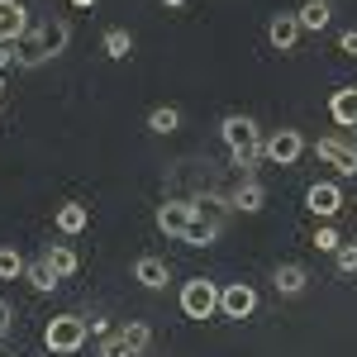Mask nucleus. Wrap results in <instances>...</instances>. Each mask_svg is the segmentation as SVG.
<instances>
[{
	"mask_svg": "<svg viewBox=\"0 0 357 357\" xmlns=\"http://www.w3.org/2000/svg\"><path fill=\"white\" fill-rule=\"evenodd\" d=\"M72 5H77V10H86V5H96V0H72Z\"/></svg>",
	"mask_w": 357,
	"mask_h": 357,
	"instance_id": "32",
	"label": "nucleus"
},
{
	"mask_svg": "<svg viewBox=\"0 0 357 357\" xmlns=\"http://www.w3.org/2000/svg\"><path fill=\"white\" fill-rule=\"evenodd\" d=\"M301 153H305L301 129H276V134L262 138V158H267V162H276V167H291Z\"/></svg>",
	"mask_w": 357,
	"mask_h": 357,
	"instance_id": "5",
	"label": "nucleus"
},
{
	"mask_svg": "<svg viewBox=\"0 0 357 357\" xmlns=\"http://www.w3.org/2000/svg\"><path fill=\"white\" fill-rule=\"evenodd\" d=\"M86 333H91V324H86L82 314H57V319H48V329H43V343H48V353L72 357V353H82Z\"/></svg>",
	"mask_w": 357,
	"mask_h": 357,
	"instance_id": "3",
	"label": "nucleus"
},
{
	"mask_svg": "<svg viewBox=\"0 0 357 357\" xmlns=\"http://www.w3.org/2000/svg\"><path fill=\"white\" fill-rule=\"evenodd\" d=\"M24 272H29V262L20 257V248L0 243V281H15V276H24Z\"/></svg>",
	"mask_w": 357,
	"mask_h": 357,
	"instance_id": "22",
	"label": "nucleus"
},
{
	"mask_svg": "<svg viewBox=\"0 0 357 357\" xmlns=\"http://www.w3.org/2000/svg\"><path fill=\"white\" fill-rule=\"evenodd\" d=\"M162 5H172V10H176V5H186V0H162Z\"/></svg>",
	"mask_w": 357,
	"mask_h": 357,
	"instance_id": "33",
	"label": "nucleus"
},
{
	"mask_svg": "<svg viewBox=\"0 0 357 357\" xmlns=\"http://www.w3.org/2000/svg\"><path fill=\"white\" fill-rule=\"evenodd\" d=\"M220 134H224V148L234 153L238 167H252L257 158H262V129H257L248 114H229V119L220 124Z\"/></svg>",
	"mask_w": 357,
	"mask_h": 357,
	"instance_id": "2",
	"label": "nucleus"
},
{
	"mask_svg": "<svg viewBox=\"0 0 357 357\" xmlns=\"http://www.w3.org/2000/svg\"><path fill=\"white\" fill-rule=\"evenodd\" d=\"M134 281H143L148 291H162L167 286V262L162 257H138L134 262Z\"/></svg>",
	"mask_w": 357,
	"mask_h": 357,
	"instance_id": "18",
	"label": "nucleus"
},
{
	"mask_svg": "<svg viewBox=\"0 0 357 357\" xmlns=\"http://www.w3.org/2000/svg\"><path fill=\"white\" fill-rule=\"evenodd\" d=\"M100 357H134V348H129L124 333H105L100 338Z\"/></svg>",
	"mask_w": 357,
	"mask_h": 357,
	"instance_id": "26",
	"label": "nucleus"
},
{
	"mask_svg": "<svg viewBox=\"0 0 357 357\" xmlns=\"http://www.w3.org/2000/svg\"><path fill=\"white\" fill-rule=\"evenodd\" d=\"M0 96H5V72H0Z\"/></svg>",
	"mask_w": 357,
	"mask_h": 357,
	"instance_id": "34",
	"label": "nucleus"
},
{
	"mask_svg": "<svg viewBox=\"0 0 357 357\" xmlns=\"http://www.w3.org/2000/svg\"><path fill=\"white\" fill-rule=\"evenodd\" d=\"M43 262L53 267V276H57V281H62V276H72L77 267H82L77 248H67V243H48V252H43Z\"/></svg>",
	"mask_w": 357,
	"mask_h": 357,
	"instance_id": "16",
	"label": "nucleus"
},
{
	"mask_svg": "<svg viewBox=\"0 0 357 357\" xmlns=\"http://www.w3.org/2000/svg\"><path fill=\"white\" fill-rule=\"evenodd\" d=\"M215 238H220V220H205V210H195V220H191V229H186V238H181V243L210 248Z\"/></svg>",
	"mask_w": 357,
	"mask_h": 357,
	"instance_id": "17",
	"label": "nucleus"
},
{
	"mask_svg": "<svg viewBox=\"0 0 357 357\" xmlns=\"http://www.w3.org/2000/svg\"><path fill=\"white\" fill-rule=\"evenodd\" d=\"M181 314L186 319H215L220 314V286L210 276H191L181 286Z\"/></svg>",
	"mask_w": 357,
	"mask_h": 357,
	"instance_id": "4",
	"label": "nucleus"
},
{
	"mask_svg": "<svg viewBox=\"0 0 357 357\" xmlns=\"http://www.w3.org/2000/svg\"><path fill=\"white\" fill-rule=\"evenodd\" d=\"M314 248H319V252H338V248H343V234H338L333 224H319V229H314Z\"/></svg>",
	"mask_w": 357,
	"mask_h": 357,
	"instance_id": "25",
	"label": "nucleus"
},
{
	"mask_svg": "<svg viewBox=\"0 0 357 357\" xmlns=\"http://www.w3.org/2000/svg\"><path fill=\"white\" fill-rule=\"evenodd\" d=\"M191 220H195V200H162L158 205V229L167 238H186Z\"/></svg>",
	"mask_w": 357,
	"mask_h": 357,
	"instance_id": "7",
	"label": "nucleus"
},
{
	"mask_svg": "<svg viewBox=\"0 0 357 357\" xmlns=\"http://www.w3.org/2000/svg\"><path fill=\"white\" fill-rule=\"evenodd\" d=\"M305 205H310L319 220H333V215L343 210V191H338L333 181H314V186L305 191Z\"/></svg>",
	"mask_w": 357,
	"mask_h": 357,
	"instance_id": "10",
	"label": "nucleus"
},
{
	"mask_svg": "<svg viewBox=\"0 0 357 357\" xmlns=\"http://www.w3.org/2000/svg\"><path fill=\"white\" fill-rule=\"evenodd\" d=\"M296 20H301V33H319V29H329V0H305L301 10H296Z\"/></svg>",
	"mask_w": 357,
	"mask_h": 357,
	"instance_id": "19",
	"label": "nucleus"
},
{
	"mask_svg": "<svg viewBox=\"0 0 357 357\" xmlns=\"http://www.w3.org/2000/svg\"><path fill=\"white\" fill-rule=\"evenodd\" d=\"M67 38H72V24L67 20H53V24H38L29 29L24 38V57H20V67H38V62H48V57H57L62 48H67Z\"/></svg>",
	"mask_w": 357,
	"mask_h": 357,
	"instance_id": "1",
	"label": "nucleus"
},
{
	"mask_svg": "<svg viewBox=\"0 0 357 357\" xmlns=\"http://www.w3.org/2000/svg\"><path fill=\"white\" fill-rule=\"evenodd\" d=\"M119 333L129 338V348H134V357H138V353H148V343H153V329H148L143 319H129V324H124Z\"/></svg>",
	"mask_w": 357,
	"mask_h": 357,
	"instance_id": "24",
	"label": "nucleus"
},
{
	"mask_svg": "<svg viewBox=\"0 0 357 357\" xmlns=\"http://www.w3.org/2000/svg\"><path fill=\"white\" fill-rule=\"evenodd\" d=\"M53 224H57V234H82L86 224H91V210H86L82 200H62L57 215H53Z\"/></svg>",
	"mask_w": 357,
	"mask_h": 357,
	"instance_id": "13",
	"label": "nucleus"
},
{
	"mask_svg": "<svg viewBox=\"0 0 357 357\" xmlns=\"http://www.w3.org/2000/svg\"><path fill=\"white\" fill-rule=\"evenodd\" d=\"M333 267H338L343 276H353L357 272V243H343V248H338V252H333Z\"/></svg>",
	"mask_w": 357,
	"mask_h": 357,
	"instance_id": "27",
	"label": "nucleus"
},
{
	"mask_svg": "<svg viewBox=\"0 0 357 357\" xmlns=\"http://www.w3.org/2000/svg\"><path fill=\"white\" fill-rule=\"evenodd\" d=\"M29 10H24V0H0V43H20L29 33Z\"/></svg>",
	"mask_w": 357,
	"mask_h": 357,
	"instance_id": "9",
	"label": "nucleus"
},
{
	"mask_svg": "<svg viewBox=\"0 0 357 357\" xmlns=\"http://www.w3.org/2000/svg\"><path fill=\"white\" fill-rule=\"evenodd\" d=\"M100 48H105V57H114V62H124V57L134 53V33H129V29H105Z\"/></svg>",
	"mask_w": 357,
	"mask_h": 357,
	"instance_id": "20",
	"label": "nucleus"
},
{
	"mask_svg": "<svg viewBox=\"0 0 357 357\" xmlns=\"http://www.w3.org/2000/svg\"><path fill=\"white\" fill-rule=\"evenodd\" d=\"M0 119H5V105H0Z\"/></svg>",
	"mask_w": 357,
	"mask_h": 357,
	"instance_id": "35",
	"label": "nucleus"
},
{
	"mask_svg": "<svg viewBox=\"0 0 357 357\" xmlns=\"http://www.w3.org/2000/svg\"><path fill=\"white\" fill-rule=\"evenodd\" d=\"M314 158L329 162L338 176H357V143H343V138H319L314 143Z\"/></svg>",
	"mask_w": 357,
	"mask_h": 357,
	"instance_id": "6",
	"label": "nucleus"
},
{
	"mask_svg": "<svg viewBox=\"0 0 357 357\" xmlns=\"http://www.w3.org/2000/svg\"><path fill=\"white\" fill-rule=\"evenodd\" d=\"M15 62H20V57L10 53V43H0V72H5V67H15Z\"/></svg>",
	"mask_w": 357,
	"mask_h": 357,
	"instance_id": "30",
	"label": "nucleus"
},
{
	"mask_svg": "<svg viewBox=\"0 0 357 357\" xmlns=\"http://www.w3.org/2000/svg\"><path fill=\"white\" fill-rule=\"evenodd\" d=\"M257 310V291L248 286V281H229L220 291V314L224 319H248Z\"/></svg>",
	"mask_w": 357,
	"mask_h": 357,
	"instance_id": "8",
	"label": "nucleus"
},
{
	"mask_svg": "<svg viewBox=\"0 0 357 357\" xmlns=\"http://www.w3.org/2000/svg\"><path fill=\"white\" fill-rule=\"evenodd\" d=\"M86 324H91V333H100V338H105V333H110V324H105V319H100V314H91V319H86Z\"/></svg>",
	"mask_w": 357,
	"mask_h": 357,
	"instance_id": "31",
	"label": "nucleus"
},
{
	"mask_svg": "<svg viewBox=\"0 0 357 357\" xmlns=\"http://www.w3.org/2000/svg\"><path fill=\"white\" fill-rule=\"evenodd\" d=\"M267 38H272L276 53H291V48H296V38H301V20H296V10H281V15H272Z\"/></svg>",
	"mask_w": 357,
	"mask_h": 357,
	"instance_id": "11",
	"label": "nucleus"
},
{
	"mask_svg": "<svg viewBox=\"0 0 357 357\" xmlns=\"http://www.w3.org/2000/svg\"><path fill=\"white\" fill-rule=\"evenodd\" d=\"M148 129H153V134H176V129H181V110H176V105H153V110H148Z\"/></svg>",
	"mask_w": 357,
	"mask_h": 357,
	"instance_id": "21",
	"label": "nucleus"
},
{
	"mask_svg": "<svg viewBox=\"0 0 357 357\" xmlns=\"http://www.w3.org/2000/svg\"><path fill=\"white\" fill-rule=\"evenodd\" d=\"M338 48L348 57H357V29H343V33H338Z\"/></svg>",
	"mask_w": 357,
	"mask_h": 357,
	"instance_id": "28",
	"label": "nucleus"
},
{
	"mask_svg": "<svg viewBox=\"0 0 357 357\" xmlns=\"http://www.w3.org/2000/svg\"><path fill=\"white\" fill-rule=\"evenodd\" d=\"M329 114L343 124V129H353L357 124V86H338L329 96Z\"/></svg>",
	"mask_w": 357,
	"mask_h": 357,
	"instance_id": "14",
	"label": "nucleus"
},
{
	"mask_svg": "<svg viewBox=\"0 0 357 357\" xmlns=\"http://www.w3.org/2000/svg\"><path fill=\"white\" fill-rule=\"evenodd\" d=\"M24 281H29V286H33V291H38V296H48V291H53V286H57L53 267H48V262H43V257H38V262H29Z\"/></svg>",
	"mask_w": 357,
	"mask_h": 357,
	"instance_id": "23",
	"label": "nucleus"
},
{
	"mask_svg": "<svg viewBox=\"0 0 357 357\" xmlns=\"http://www.w3.org/2000/svg\"><path fill=\"white\" fill-rule=\"evenodd\" d=\"M10 324H15V310H10V301H0V338L10 333Z\"/></svg>",
	"mask_w": 357,
	"mask_h": 357,
	"instance_id": "29",
	"label": "nucleus"
},
{
	"mask_svg": "<svg viewBox=\"0 0 357 357\" xmlns=\"http://www.w3.org/2000/svg\"><path fill=\"white\" fill-rule=\"evenodd\" d=\"M353 134H357V124H353Z\"/></svg>",
	"mask_w": 357,
	"mask_h": 357,
	"instance_id": "36",
	"label": "nucleus"
},
{
	"mask_svg": "<svg viewBox=\"0 0 357 357\" xmlns=\"http://www.w3.org/2000/svg\"><path fill=\"white\" fill-rule=\"evenodd\" d=\"M272 281H276V291H281V296H301L305 286H310V272H305L301 262H281Z\"/></svg>",
	"mask_w": 357,
	"mask_h": 357,
	"instance_id": "15",
	"label": "nucleus"
},
{
	"mask_svg": "<svg viewBox=\"0 0 357 357\" xmlns=\"http://www.w3.org/2000/svg\"><path fill=\"white\" fill-rule=\"evenodd\" d=\"M229 205H234V210H243V215H257V210L267 205V186H262V181H252V176H243V181L234 186V195H229Z\"/></svg>",
	"mask_w": 357,
	"mask_h": 357,
	"instance_id": "12",
	"label": "nucleus"
}]
</instances>
